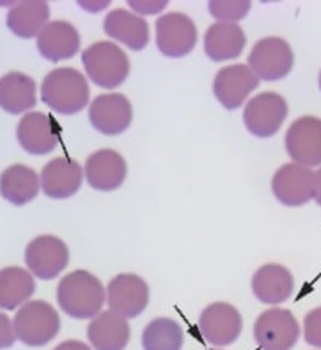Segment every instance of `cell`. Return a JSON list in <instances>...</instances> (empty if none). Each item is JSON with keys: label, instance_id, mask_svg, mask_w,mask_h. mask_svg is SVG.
<instances>
[{"label": "cell", "instance_id": "obj_1", "mask_svg": "<svg viewBox=\"0 0 321 350\" xmlns=\"http://www.w3.org/2000/svg\"><path fill=\"white\" fill-rule=\"evenodd\" d=\"M57 303L74 319H92L102 312L107 291L102 282L87 270H74L57 285Z\"/></svg>", "mask_w": 321, "mask_h": 350}, {"label": "cell", "instance_id": "obj_2", "mask_svg": "<svg viewBox=\"0 0 321 350\" xmlns=\"http://www.w3.org/2000/svg\"><path fill=\"white\" fill-rule=\"evenodd\" d=\"M90 90L86 77L73 68L54 69L44 77L41 100L60 115H76L89 103Z\"/></svg>", "mask_w": 321, "mask_h": 350}, {"label": "cell", "instance_id": "obj_3", "mask_svg": "<svg viewBox=\"0 0 321 350\" xmlns=\"http://www.w3.org/2000/svg\"><path fill=\"white\" fill-rule=\"evenodd\" d=\"M87 76L102 89H116L130 74V59L122 48L110 41H99L82 53Z\"/></svg>", "mask_w": 321, "mask_h": 350}, {"label": "cell", "instance_id": "obj_4", "mask_svg": "<svg viewBox=\"0 0 321 350\" xmlns=\"http://www.w3.org/2000/svg\"><path fill=\"white\" fill-rule=\"evenodd\" d=\"M16 339L30 347H43L51 342L61 329L57 311L46 301H27L14 318Z\"/></svg>", "mask_w": 321, "mask_h": 350}, {"label": "cell", "instance_id": "obj_5", "mask_svg": "<svg viewBox=\"0 0 321 350\" xmlns=\"http://www.w3.org/2000/svg\"><path fill=\"white\" fill-rule=\"evenodd\" d=\"M249 69L262 81H281L294 68V53L290 44L279 36L259 40L248 57Z\"/></svg>", "mask_w": 321, "mask_h": 350}, {"label": "cell", "instance_id": "obj_6", "mask_svg": "<svg viewBox=\"0 0 321 350\" xmlns=\"http://www.w3.org/2000/svg\"><path fill=\"white\" fill-rule=\"evenodd\" d=\"M300 337V326L289 310L272 308L254 324V340L262 350H292Z\"/></svg>", "mask_w": 321, "mask_h": 350}, {"label": "cell", "instance_id": "obj_7", "mask_svg": "<svg viewBox=\"0 0 321 350\" xmlns=\"http://www.w3.org/2000/svg\"><path fill=\"white\" fill-rule=\"evenodd\" d=\"M287 113H289V107L282 95L275 92H264L249 100L244 108L243 118L251 135L270 137L281 130Z\"/></svg>", "mask_w": 321, "mask_h": 350}, {"label": "cell", "instance_id": "obj_8", "mask_svg": "<svg viewBox=\"0 0 321 350\" xmlns=\"http://www.w3.org/2000/svg\"><path fill=\"white\" fill-rule=\"evenodd\" d=\"M25 262L35 277L41 280H53L68 267L69 249L60 237L38 236L27 245Z\"/></svg>", "mask_w": 321, "mask_h": 350}, {"label": "cell", "instance_id": "obj_9", "mask_svg": "<svg viewBox=\"0 0 321 350\" xmlns=\"http://www.w3.org/2000/svg\"><path fill=\"white\" fill-rule=\"evenodd\" d=\"M107 303L110 311L125 319L136 318L149 303V286L135 273L116 275L107 286Z\"/></svg>", "mask_w": 321, "mask_h": 350}, {"label": "cell", "instance_id": "obj_10", "mask_svg": "<svg viewBox=\"0 0 321 350\" xmlns=\"http://www.w3.org/2000/svg\"><path fill=\"white\" fill-rule=\"evenodd\" d=\"M197 28L190 16L172 12L156 22L157 49L168 57L187 56L197 44Z\"/></svg>", "mask_w": 321, "mask_h": 350}, {"label": "cell", "instance_id": "obj_11", "mask_svg": "<svg viewBox=\"0 0 321 350\" xmlns=\"http://www.w3.org/2000/svg\"><path fill=\"white\" fill-rule=\"evenodd\" d=\"M285 148L295 164L308 169L321 165V120L315 116L295 120L287 130Z\"/></svg>", "mask_w": 321, "mask_h": 350}, {"label": "cell", "instance_id": "obj_12", "mask_svg": "<svg viewBox=\"0 0 321 350\" xmlns=\"http://www.w3.org/2000/svg\"><path fill=\"white\" fill-rule=\"evenodd\" d=\"M200 334L208 344L224 347L236 342L243 331V318L235 306L228 303H214L202 311L198 318Z\"/></svg>", "mask_w": 321, "mask_h": 350}, {"label": "cell", "instance_id": "obj_13", "mask_svg": "<svg viewBox=\"0 0 321 350\" xmlns=\"http://www.w3.org/2000/svg\"><path fill=\"white\" fill-rule=\"evenodd\" d=\"M274 197L285 206H302L315 198V172L303 165L283 164L272 178Z\"/></svg>", "mask_w": 321, "mask_h": 350}, {"label": "cell", "instance_id": "obj_14", "mask_svg": "<svg viewBox=\"0 0 321 350\" xmlns=\"http://www.w3.org/2000/svg\"><path fill=\"white\" fill-rule=\"evenodd\" d=\"M89 120L92 126L102 135H122L130 128L133 120L130 100L122 94L99 95L89 107Z\"/></svg>", "mask_w": 321, "mask_h": 350}, {"label": "cell", "instance_id": "obj_15", "mask_svg": "<svg viewBox=\"0 0 321 350\" xmlns=\"http://www.w3.org/2000/svg\"><path fill=\"white\" fill-rule=\"evenodd\" d=\"M16 139L27 152L44 156L53 152L60 144V126L53 116L41 111H30L16 126Z\"/></svg>", "mask_w": 321, "mask_h": 350}, {"label": "cell", "instance_id": "obj_16", "mask_svg": "<svg viewBox=\"0 0 321 350\" xmlns=\"http://www.w3.org/2000/svg\"><path fill=\"white\" fill-rule=\"evenodd\" d=\"M259 85V79L249 66L233 64L220 69L214 81V94L227 110H236Z\"/></svg>", "mask_w": 321, "mask_h": 350}, {"label": "cell", "instance_id": "obj_17", "mask_svg": "<svg viewBox=\"0 0 321 350\" xmlns=\"http://www.w3.org/2000/svg\"><path fill=\"white\" fill-rule=\"evenodd\" d=\"M82 167L77 161L57 157L49 161L41 170V189L49 198L64 200L76 195L82 187Z\"/></svg>", "mask_w": 321, "mask_h": 350}, {"label": "cell", "instance_id": "obj_18", "mask_svg": "<svg viewBox=\"0 0 321 350\" xmlns=\"http://www.w3.org/2000/svg\"><path fill=\"white\" fill-rule=\"evenodd\" d=\"M86 180L92 189L112 191L122 187L127 178V162L122 154L112 149H100L90 154L86 161Z\"/></svg>", "mask_w": 321, "mask_h": 350}, {"label": "cell", "instance_id": "obj_19", "mask_svg": "<svg viewBox=\"0 0 321 350\" xmlns=\"http://www.w3.org/2000/svg\"><path fill=\"white\" fill-rule=\"evenodd\" d=\"M36 38L40 54L51 62L70 59L81 48V36L76 27L64 20L48 23Z\"/></svg>", "mask_w": 321, "mask_h": 350}, {"label": "cell", "instance_id": "obj_20", "mask_svg": "<svg viewBox=\"0 0 321 350\" xmlns=\"http://www.w3.org/2000/svg\"><path fill=\"white\" fill-rule=\"evenodd\" d=\"M251 286L261 303L281 305L294 293V275L283 265L266 264L254 273Z\"/></svg>", "mask_w": 321, "mask_h": 350}, {"label": "cell", "instance_id": "obj_21", "mask_svg": "<svg viewBox=\"0 0 321 350\" xmlns=\"http://www.w3.org/2000/svg\"><path fill=\"white\" fill-rule=\"evenodd\" d=\"M103 31L133 51H141L149 43V27L146 20L125 8H115L105 16Z\"/></svg>", "mask_w": 321, "mask_h": 350}, {"label": "cell", "instance_id": "obj_22", "mask_svg": "<svg viewBox=\"0 0 321 350\" xmlns=\"http://www.w3.org/2000/svg\"><path fill=\"white\" fill-rule=\"evenodd\" d=\"M87 337L95 350H125L130 340V324L114 311H102L92 318Z\"/></svg>", "mask_w": 321, "mask_h": 350}, {"label": "cell", "instance_id": "obj_23", "mask_svg": "<svg viewBox=\"0 0 321 350\" xmlns=\"http://www.w3.org/2000/svg\"><path fill=\"white\" fill-rule=\"evenodd\" d=\"M246 36L237 23H214L205 33L203 48L214 62L236 59L243 53Z\"/></svg>", "mask_w": 321, "mask_h": 350}, {"label": "cell", "instance_id": "obj_24", "mask_svg": "<svg viewBox=\"0 0 321 350\" xmlns=\"http://www.w3.org/2000/svg\"><path fill=\"white\" fill-rule=\"evenodd\" d=\"M36 172L23 164H15L0 174V195L15 206H23L36 198L40 191Z\"/></svg>", "mask_w": 321, "mask_h": 350}, {"label": "cell", "instance_id": "obj_25", "mask_svg": "<svg viewBox=\"0 0 321 350\" xmlns=\"http://www.w3.org/2000/svg\"><path fill=\"white\" fill-rule=\"evenodd\" d=\"M36 105V84L23 72H8L0 77V108L20 115Z\"/></svg>", "mask_w": 321, "mask_h": 350}, {"label": "cell", "instance_id": "obj_26", "mask_svg": "<svg viewBox=\"0 0 321 350\" xmlns=\"http://www.w3.org/2000/svg\"><path fill=\"white\" fill-rule=\"evenodd\" d=\"M49 5L40 0H25L8 10L7 27L14 35L28 40L38 36L48 25Z\"/></svg>", "mask_w": 321, "mask_h": 350}, {"label": "cell", "instance_id": "obj_27", "mask_svg": "<svg viewBox=\"0 0 321 350\" xmlns=\"http://www.w3.org/2000/svg\"><path fill=\"white\" fill-rule=\"evenodd\" d=\"M35 293V280L28 270L7 267L0 270V308L12 311L23 306Z\"/></svg>", "mask_w": 321, "mask_h": 350}, {"label": "cell", "instance_id": "obj_28", "mask_svg": "<svg viewBox=\"0 0 321 350\" xmlns=\"http://www.w3.org/2000/svg\"><path fill=\"white\" fill-rule=\"evenodd\" d=\"M144 350H181L183 345V331L174 319L156 318L143 331Z\"/></svg>", "mask_w": 321, "mask_h": 350}, {"label": "cell", "instance_id": "obj_29", "mask_svg": "<svg viewBox=\"0 0 321 350\" xmlns=\"http://www.w3.org/2000/svg\"><path fill=\"white\" fill-rule=\"evenodd\" d=\"M251 10V2H231V0H214L208 3V12L214 18L218 20V23H236L237 20L244 18Z\"/></svg>", "mask_w": 321, "mask_h": 350}, {"label": "cell", "instance_id": "obj_30", "mask_svg": "<svg viewBox=\"0 0 321 350\" xmlns=\"http://www.w3.org/2000/svg\"><path fill=\"white\" fill-rule=\"evenodd\" d=\"M303 337L311 347L321 349V306L311 310L303 321Z\"/></svg>", "mask_w": 321, "mask_h": 350}, {"label": "cell", "instance_id": "obj_31", "mask_svg": "<svg viewBox=\"0 0 321 350\" xmlns=\"http://www.w3.org/2000/svg\"><path fill=\"white\" fill-rule=\"evenodd\" d=\"M16 334L14 329V323L3 312H0V350L8 349L15 344Z\"/></svg>", "mask_w": 321, "mask_h": 350}, {"label": "cell", "instance_id": "obj_32", "mask_svg": "<svg viewBox=\"0 0 321 350\" xmlns=\"http://www.w3.org/2000/svg\"><path fill=\"white\" fill-rule=\"evenodd\" d=\"M128 5H130L136 14L154 15L159 14L161 10H164V8L168 7V2H153V0H149V2H133V0H130Z\"/></svg>", "mask_w": 321, "mask_h": 350}, {"label": "cell", "instance_id": "obj_33", "mask_svg": "<svg viewBox=\"0 0 321 350\" xmlns=\"http://www.w3.org/2000/svg\"><path fill=\"white\" fill-rule=\"evenodd\" d=\"M54 350H90V347L81 340H66L61 342Z\"/></svg>", "mask_w": 321, "mask_h": 350}, {"label": "cell", "instance_id": "obj_34", "mask_svg": "<svg viewBox=\"0 0 321 350\" xmlns=\"http://www.w3.org/2000/svg\"><path fill=\"white\" fill-rule=\"evenodd\" d=\"M108 5H110V2H81V7L87 8L89 12H100Z\"/></svg>", "mask_w": 321, "mask_h": 350}, {"label": "cell", "instance_id": "obj_35", "mask_svg": "<svg viewBox=\"0 0 321 350\" xmlns=\"http://www.w3.org/2000/svg\"><path fill=\"white\" fill-rule=\"evenodd\" d=\"M315 200L321 206V169L315 172Z\"/></svg>", "mask_w": 321, "mask_h": 350}, {"label": "cell", "instance_id": "obj_36", "mask_svg": "<svg viewBox=\"0 0 321 350\" xmlns=\"http://www.w3.org/2000/svg\"><path fill=\"white\" fill-rule=\"evenodd\" d=\"M320 89H321V72H320Z\"/></svg>", "mask_w": 321, "mask_h": 350}, {"label": "cell", "instance_id": "obj_37", "mask_svg": "<svg viewBox=\"0 0 321 350\" xmlns=\"http://www.w3.org/2000/svg\"><path fill=\"white\" fill-rule=\"evenodd\" d=\"M211 350H214V349H211Z\"/></svg>", "mask_w": 321, "mask_h": 350}]
</instances>
